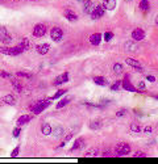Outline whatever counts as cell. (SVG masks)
<instances>
[{"instance_id": "681fc988", "label": "cell", "mask_w": 158, "mask_h": 164, "mask_svg": "<svg viewBox=\"0 0 158 164\" xmlns=\"http://www.w3.org/2000/svg\"><path fill=\"white\" fill-rule=\"evenodd\" d=\"M13 1H14V0H13Z\"/></svg>"}, {"instance_id": "9c48e42d", "label": "cell", "mask_w": 158, "mask_h": 164, "mask_svg": "<svg viewBox=\"0 0 158 164\" xmlns=\"http://www.w3.org/2000/svg\"><path fill=\"white\" fill-rule=\"evenodd\" d=\"M126 65H129L130 67H133V68H136V70H138V71H144V67H142V65H141L138 60H136V59H133V58H126Z\"/></svg>"}, {"instance_id": "6da1fadb", "label": "cell", "mask_w": 158, "mask_h": 164, "mask_svg": "<svg viewBox=\"0 0 158 164\" xmlns=\"http://www.w3.org/2000/svg\"><path fill=\"white\" fill-rule=\"evenodd\" d=\"M0 53L9 55V57H16V55H20L21 53H24V49L20 45L13 46V47H9V46H0Z\"/></svg>"}, {"instance_id": "c3c4849f", "label": "cell", "mask_w": 158, "mask_h": 164, "mask_svg": "<svg viewBox=\"0 0 158 164\" xmlns=\"http://www.w3.org/2000/svg\"><path fill=\"white\" fill-rule=\"evenodd\" d=\"M126 1H129V0H126Z\"/></svg>"}, {"instance_id": "5b68a950", "label": "cell", "mask_w": 158, "mask_h": 164, "mask_svg": "<svg viewBox=\"0 0 158 164\" xmlns=\"http://www.w3.org/2000/svg\"><path fill=\"white\" fill-rule=\"evenodd\" d=\"M0 41H1V43H3V45H9V43L12 42L11 34L8 33V30H7L4 26H1V28H0Z\"/></svg>"}, {"instance_id": "44dd1931", "label": "cell", "mask_w": 158, "mask_h": 164, "mask_svg": "<svg viewBox=\"0 0 158 164\" xmlns=\"http://www.w3.org/2000/svg\"><path fill=\"white\" fill-rule=\"evenodd\" d=\"M30 119H32V117H30V116H21L20 118L17 119V125H19V126L26 125V124H29V122H30Z\"/></svg>"}, {"instance_id": "52a82bcc", "label": "cell", "mask_w": 158, "mask_h": 164, "mask_svg": "<svg viewBox=\"0 0 158 164\" xmlns=\"http://www.w3.org/2000/svg\"><path fill=\"white\" fill-rule=\"evenodd\" d=\"M104 11L106 9L103 8V5H98V7H95L94 9L91 11V19L92 20H99V19H101V17L104 16Z\"/></svg>"}, {"instance_id": "7dc6e473", "label": "cell", "mask_w": 158, "mask_h": 164, "mask_svg": "<svg viewBox=\"0 0 158 164\" xmlns=\"http://www.w3.org/2000/svg\"><path fill=\"white\" fill-rule=\"evenodd\" d=\"M1 1H3V0H0V3H1Z\"/></svg>"}, {"instance_id": "83f0119b", "label": "cell", "mask_w": 158, "mask_h": 164, "mask_svg": "<svg viewBox=\"0 0 158 164\" xmlns=\"http://www.w3.org/2000/svg\"><path fill=\"white\" fill-rule=\"evenodd\" d=\"M16 76H17V78H26V79H30L32 74H29V72H24V71H19V72H16Z\"/></svg>"}, {"instance_id": "f35d334b", "label": "cell", "mask_w": 158, "mask_h": 164, "mask_svg": "<svg viewBox=\"0 0 158 164\" xmlns=\"http://www.w3.org/2000/svg\"><path fill=\"white\" fill-rule=\"evenodd\" d=\"M125 113H126L125 109H121V110H119L117 113H116V117H123V116H125Z\"/></svg>"}, {"instance_id": "836d02e7", "label": "cell", "mask_w": 158, "mask_h": 164, "mask_svg": "<svg viewBox=\"0 0 158 164\" xmlns=\"http://www.w3.org/2000/svg\"><path fill=\"white\" fill-rule=\"evenodd\" d=\"M0 76L4 78V79H12V75L7 71H0Z\"/></svg>"}, {"instance_id": "2e32d148", "label": "cell", "mask_w": 158, "mask_h": 164, "mask_svg": "<svg viewBox=\"0 0 158 164\" xmlns=\"http://www.w3.org/2000/svg\"><path fill=\"white\" fill-rule=\"evenodd\" d=\"M3 101L6 102L7 105H16V97L13 96V95H6V96L3 97Z\"/></svg>"}, {"instance_id": "603a6c76", "label": "cell", "mask_w": 158, "mask_h": 164, "mask_svg": "<svg viewBox=\"0 0 158 164\" xmlns=\"http://www.w3.org/2000/svg\"><path fill=\"white\" fill-rule=\"evenodd\" d=\"M94 82H95V84L101 85V87H106V85L108 84V82H107V80L104 79L103 76H95L94 78Z\"/></svg>"}, {"instance_id": "3957f363", "label": "cell", "mask_w": 158, "mask_h": 164, "mask_svg": "<svg viewBox=\"0 0 158 164\" xmlns=\"http://www.w3.org/2000/svg\"><path fill=\"white\" fill-rule=\"evenodd\" d=\"M130 152V146L125 142H120V143L116 144L115 147V154L117 156H125Z\"/></svg>"}, {"instance_id": "7402d4cb", "label": "cell", "mask_w": 158, "mask_h": 164, "mask_svg": "<svg viewBox=\"0 0 158 164\" xmlns=\"http://www.w3.org/2000/svg\"><path fill=\"white\" fill-rule=\"evenodd\" d=\"M90 129L91 130H98V129H100L101 127V121L100 119H94L92 122H90Z\"/></svg>"}, {"instance_id": "9a60e30c", "label": "cell", "mask_w": 158, "mask_h": 164, "mask_svg": "<svg viewBox=\"0 0 158 164\" xmlns=\"http://www.w3.org/2000/svg\"><path fill=\"white\" fill-rule=\"evenodd\" d=\"M84 146V141L83 138H78L77 141L74 142V144H72V147H71V151H77V150H81V148H83Z\"/></svg>"}, {"instance_id": "5bb4252c", "label": "cell", "mask_w": 158, "mask_h": 164, "mask_svg": "<svg viewBox=\"0 0 158 164\" xmlns=\"http://www.w3.org/2000/svg\"><path fill=\"white\" fill-rule=\"evenodd\" d=\"M50 50V45L49 43H41V45H37V53L41 54V55H45L48 54V51Z\"/></svg>"}, {"instance_id": "277c9868", "label": "cell", "mask_w": 158, "mask_h": 164, "mask_svg": "<svg viewBox=\"0 0 158 164\" xmlns=\"http://www.w3.org/2000/svg\"><path fill=\"white\" fill-rule=\"evenodd\" d=\"M50 38H52L54 42H59V41H62V38H63V30L61 28H58V26L53 28L52 30H50Z\"/></svg>"}, {"instance_id": "d6986e66", "label": "cell", "mask_w": 158, "mask_h": 164, "mask_svg": "<svg viewBox=\"0 0 158 164\" xmlns=\"http://www.w3.org/2000/svg\"><path fill=\"white\" fill-rule=\"evenodd\" d=\"M83 3H84V4H83V11H84V13H91L92 7H94L92 1H91V0H84Z\"/></svg>"}, {"instance_id": "e0dca14e", "label": "cell", "mask_w": 158, "mask_h": 164, "mask_svg": "<svg viewBox=\"0 0 158 164\" xmlns=\"http://www.w3.org/2000/svg\"><path fill=\"white\" fill-rule=\"evenodd\" d=\"M41 130H42V134H45V135H50L52 134V126H50V124H48V122H43L42 126H41Z\"/></svg>"}, {"instance_id": "4dcf8cb0", "label": "cell", "mask_w": 158, "mask_h": 164, "mask_svg": "<svg viewBox=\"0 0 158 164\" xmlns=\"http://www.w3.org/2000/svg\"><path fill=\"white\" fill-rule=\"evenodd\" d=\"M100 155V150H98V148H92L90 152L86 154V156H98Z\"/></svg>"}, {"instance_id": "7a4b0ae2", "label": "cell", "mask_w": 158, "mask_h": 164, "mask_svg": "<svg viewBox=\"0 0 158 164\" xmlns=\"http://www.w3.org/2000/svg\"><path fill=\"white\" fill-rule=\"evenodd\" d=\"M50 102H52V99L50 100H38L37 102H34V104L30 106V110L34 114H41L46 108L50 105Z\"/></svg>"}, {"instance_id": "8fae6325", "label": "cell", "mask_w": 158, "mask_h": 164, "mask_svg": "<svg viewBox=\"0 0 158 164\" xmlns=\"http://www.w3.org/2000/svg\"><path fill=\"white\" fill-rule=\"evenodd\" d=\"M69 82V72H63L62 75H59V76L57 78V79L53 82V84L57 87V85H61L63 84V83H67Z\"/></svg>"}, {"instance_id": "1f68e13d", "label": "cell", "mask_w": 158, "mask_h": 164, "mask_svg": "<svg viewBox=\"0 0 158 164\" xmlns=\"http://www.w3.org/2000/svg\"><path fill=\"white\" fill-rule=\"evenodd\" d=\"M20 46L24 49V50H28V49H29V40H28V38H23Z\"/></svg>"}, {"instance_id": "ba28073f", "label": "cell", "mask_w": 158, "mask_h": 164, "mask_svg": "<svg viewBox=\"0 0 158 164\" xmlns=\"http://www.w3.org/2000/svg\"><path fill=\"white\" fill-rule=\"evenodd\" d=\"M121 87L124 88V89H126V91H129V92H137V88H135V85L130 83V80H129V75L126 74L125 75V78L123 79V82H121Z\"/></svg>"}, {"instance_id": "8992f818", "label": "cell", "mask_w": 158, "mask_h": 164, "mask_svg": "<svg viewBox=\"0 0 158 164\" xmlns=\"http://www.w3.org/2000/svg\"><path fill=\"white\" fill-rule=\"evenodd\" d=\"M45 33H46V25H43V24H37V25H34V28H33V36H34L36 38L43 37Z\"/></svg>"}, {"instance_id": "cb8c5ba5", "label": "cell", "mask_w": 158, "mask_h": 164, "mask_svg": "<svg viewBox=\"0 0 158 164\" xmlns=\"http://www.w3.org/2000/svg\"><path fill=\"white\" fill-rule=\"evenodd\" d=\"M11 80H12V87H13V89L17 91V92H21V91H23V87H21V84L19 83V80L14 79V78H12Z\"/></svg>"}, {"instance_id": "ffe728a7", "label": "cell", "mask_w": 158, "mask_h": 164, "mask_svg": "<svg viewBox=\"0 0 158 164\" xmlns=\"http://www.w3.org/2000/svg\"><path fill=\"white\" fill-rule=\"evenodd\" d=\"M65 17H66L69 21H77L78 20V14H75V12H72V11H66L65 12Z\"/></svg>"}, {"instance_id": "ee69618b", "label": "cell", "mask_w": 158, "mask_h": 164, "mask_svg": "<svg viewBox=\"0 0 158 164\" xmlns=\"http://www.w3.org/2000/svg\"><path fill=\"white\" fill-rule=\"evenodd\" d=\"M155 24L158 25V14H157V19H155Z\"/></svg>"}, {"instance_id": "484cf974", "label": "cell", "mask_w": 158, "mask_h": 164, "mask_svg": "<svg viewBox=\"0 0 158 164\" xmlns=\"http://www.w3.org/2000/svg\"><path fill=\"white\" fill-rule=\"evenodd\" d=\"M123 71H124V67L121 63H115V65H113V72H115V74L120 75Z\"/></svg>"}, {"instance_id": "b9f144b4", "label": "cell", "mask_w": 158, "mask_h": 164, "mask_svg": "<svg viewBox=\"0 0 158 164\" xmlns=\"http://www.w3.org/2000/svg\"><path fill=\"white\" fill-rule=\"evenodd\" d=\"M145 133H152V127H150V126L145 127Z\"/></svg>"}, {"instance_id": "bcb514c9", "label": "cell", "mask_w": 158, "mask_h": 164, "mask_svg": "<svg viewBox=\"0 0 158 164\" xmlns=\"http://www.w3.org/2000/svg\"><path fill=\"white\" fill-rule=\"evenodd\" d=\"M30 1H36V0H30Z\"/></svg>"}, {"instance_id": "f6af8a7d", "label": "cell", "mask_w": 158, "mask_h": 164, "mask_svg": "<svg viewBox=\"0 0 158 164\" xmlns=\"http://www.w3.org/2000/svg\"><path fill=\"white\" fill-rule=\"evenodd\" d=\"M78 1H82V3H83V1H84V0H78Z\"/></svg>"}, {"instance_id": "8d00e7d4", "label": "cell", "mask_w": 158, "mask_h": 164, "mask_svg": "<svg viewBox=\"0 0 158 164\" xmlns=\"http://www.w3.org/2000/svg\"><path fill=\"white\" fill-rule=\"evenodd\" d=\"M19 151H20V146H17V147L14 148L13 151H12V154H11V156H12V158H16V156L19 155Z\"/></svg>"}, {"instance_id": "ac0fdd59", "label": "cell", "mask_w": 158, "mask_h": 164, "mask_svg": "<svg viewBox=\"0 0 158 164\" xmlns=\"http://www.w3.org/2000/svg\"><path fill=\"white\" fill-rule=\"evenodd\" d=\"M140 9L144 12V13H148L149 9H150L149 1H148V0H141V1H140Z\"/></svg>"}, {"instance_id": "e575fe53", "label": "cell", "mask_w": 158, "mask_h": 164, "mask_svg": "<svg viewBox=\"0 0 158 164\" xmlns=\"http://www.w3.org/2000/svg\"><path fill=\"white\" fill-rule=\"evenodd\" d=\"M20 133H21V129H20V127H14V129H13V131H12V135H13L14 138H19V135H20Z\"/></svg>"}, {"instance_id": "60d3db41", "label": "cell", "mask_w": 158, "mask_h": 164, "mask_svg": "<svg viewBox=\"0 0 158 164\" xmlns=\"http://www.w3.org/2000/svg\"><path fill=\"white\" fill-rule=\"evenodd\" d=\"M146 79L149 80V82H152V83H154V82H155V78H154V76H152V75H149V76H146Z\"/></svg>"}, {"instance_id": "f1b7e54d", "label": "cell", "mask_w": 158, "mask_h": 164, "mask_svg": "<svg viewBox=\"0 0 158 164\" xmlns=\"http://www.w3.org/2000/svg\"><path fill=\"white\" fill-rule=\"evenodd\" d=\"M130 130H132L133 133H140V131L142 130V129H141V127L138 126V125L136 124V122H132V124H130Z\"/></svg>"}, {"instance_id": "7c38bea8", "label": "cell", "mask_w": 158, "mask_h": 164, "mask_svg": "<svg viewBox=\"0 0 158 164\" xmlns=\"http://www.w3.org/2000/svg\"><path fill=\"white\" fill-rule=\"evenodd\" d=\"M101 5L106 11H113L116 8V0H103Z\"/></svg>"}, {"instance_id": "30bf717a", "label": "cell", "mask_w": 158, "mask_h": 164, "mask_svg": "<svg viewBox=\"0 0 158 164\" xmlns=\"http://www.w3.org/2000/svg\"><path fill=\"white\" fill-rule=\"evenodd\" d=\"M132 38L135 41H142L145 38V32L142 30V29H140V28L135 29V30L132 32Z\"/></svg>"}, {"instance_id": "4fadbf2b", "label": "cell", "mask_w": 158, "mask_h": 164, "mask_svg": "<svg viewBox=\"0 0 158 164\" xmlns=\"http://www.w3.org/2000/svg\"><path fill=\"white\" fill-rule=\"evenodd\" d=\"M100 41H101V34L100 33H94L90 36V43L94 46H98L100 45Z\"/></svg>"}, {"instance_id": "4316f807", "label": "cell", "mask_w": 158, "mask_h": 164, "mask_svg": "<svg viewBox=\"0 0 158 164\" xmlns=\"http://www.w3.org/2000/svg\"><path fill=\"white\" fill-rule=\"evenodd\" d=\"M66 93V89H59V91H57L54 95H53V97H52V100H57V99H59L61 96H63V95Z\"/></svg>"}, {"instance_id": "f546056e", "label": "cell", "mask_w": 158, "mask_h": 164, "mask_svg": "<svg viewBox=\"0 0 158 164\" xmlns=\"http://www.w3.org/2000/svg\"><path fill=\"white\" fill-rule=\"evenodd\" d=\"M69 102H70V99H63V100H61V101L57 104V109H61V108L66 106Z\"/></svg>"}, {"instance_id": "d6a6232c", "label": "cell", "mask_w": 158, "mask_h": 164, "mask_svg": "<svg viewBox=\"0 0 158 164\" xmlns=\"http://www.w3.org/2000/svg\"><path fill=\"white\" fill-rule=\"evenodd\" d=\"M120 88H121V82H120V80L115 82L112 85H111V89H112V91H119Z\"/></svg>"}, {"instance_id": "d4e9b609", "label": "cell", "mask_w": 158, "mask_h": 164, "mask_svg": "<svg viewBox=\"0 0 158 164\" xmlns=\"http://www.w3.org/2000/svg\"><path fill=\"white\" fill-rule=\"evenodd\" d=\"M63 131H65V129H63L62 126H57L54 130H52V134L54 137H61L63 134Z\"/></svg>"}, {"instance_id": "74e56055", "label": "cell", "mask_w": 158, "mask_h": 164, "mask_svg": "<svg viewBox=\"0 0 158 164\" xmlns=\"http://www.w3.org/2000/svg\"><path fill=\"white\" fill-rule=\"evenodd\" d=\"M112 37H113V34L111 33V32H107V33L104 34V40H106V41H109Z\"/></svg>"}, {"instance_id": "7bdbcfd3", "label": "cell", "mask_w": 158, "mask_h": 164, "mask_svg": "<svg viewBox=\"0 0 158 164\" xmlns=\"http://www.w3.org/2000/svg\"><path fill=\"white\" fill-rule=\"evenodd\" d=\"M153 99H155V100H158V95H153Z\"/></svg>"}, {"instance_id": "ab89813d", "label": "cell", "mask_w": 158, "mask_h": 164, "mask_svg": "<svg viewBox=\"0 0 158 164\" xmlns=\"http://www.w3.org/2000/svg\"><path fill=\"white\" fill-rule=\"evenodd\" d=\"M138 89H140V91H145V83L144 82L138 83Z\"/></svg>"}, {"instance_id": "d590c367", "label": "cell", "mask_w": 158, "mask_h": 164, "mask_svg": "<svg viewBox=\"0 0 158 164\" xmlns=\"http://www.w3.org/2000/svg\"><path fill=\"white\" fill-rule=\"evenodd\" d=\"M133 156H135V158H144V156H146V154L142 152V151H137V152L133 154Z\"/></svg>"}]
</instances>
